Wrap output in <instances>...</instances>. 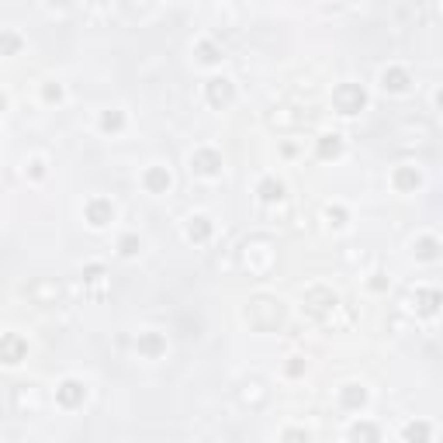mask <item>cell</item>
<instances>
[{
	"label": "cell",
	"instance_id": "obj_1",
	"mask_svg": "<svg viewBox=\"0 0 443 443\" xmlns=\"http://www.w3.org/2000/svg\"><path fill=\"white\" fill-rule=\"evenodd\" d=\"M63 388H66V391H63L59 398L66 401V405H73V401H76L80 395H84V388H80V384H73V381H69V384H63Z\"/></svg>",
	"mask_w": 443,
	"mask_h": 443
}]
</instances>
